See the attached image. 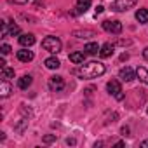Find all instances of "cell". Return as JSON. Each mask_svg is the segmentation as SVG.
Here are the masks:
<instances>
[{"instance_id":"6da1fadb","label":"cell","mask_w":148,"mask_h":148,"mask_svg":"<svg viewBox=\"0 0 148 148\" xmlns=\"http://www.w3.org/2000/svg\"><path fill=\"white\" fill-rule=\"evenodd\" d=\"M105 71H106V68L99 61L82 63L77 70H73V73H75L77 77H80V79H96V77H101Z\"/></svg>"},{"instance_id":"7a4b0ae2","label":"cell","mask_w":148,"mask_h":148,"mask_svg":"<svg viewBox=\"0 0 148 148\" xmlns=\"http://www.w3.org/2000/svg\"><path fill=\"white\" fill-rule=\"evenodd\" d=\"M61 40L58 38V37H45L44 40H42V47L47 51V52H51V54H58L59 51H61Z\"/></svg>"},{"instance_id":"3957f363","label":"cell","mask_w":148,"mask_h":148,"mask_svg":"<svg viewBox=\"0 0 148 148\" xmlns=\"http://www.w3.org/2000/svg\"><path fill=\"white\" fill-rule=\"evenodd\" d=\"M136 2H138V0H115V2L112 4V11H115V12H124V11L131 9V7H134Z\"/></svg>"},{"instance_id":"277c9868","label":"cell","mask_w":148,"mask_h":148,"mask_svg":"<svg viewBox=\"0 0 148 148\" xmlns=\"http://www.w3.org/2000/svg\"><path fill=\"white\" fill-rule=\"evenodd\" d=\"M106 89H108V92H110L112 96H115L119 101H122V99H124L122 86H120V82H119V80H110V82L106 84Z\"/></svg>"},{"instance_id":"5b68a950","label":"cell","mask_w":148,"mask_h":148,"mask_svg":"<svg viewBox=\"0 0 148 148\" xmlns=\"http://www.w3.org/2000/svg\"><path fill=\"white\" fill-rule=\"evenodd\" d=\"M103 28L106 32H110V33H115V35L122 33V23L117 21V19H106V21H103Z\"/></svg>"},{"instance_id":"8992f818","label":"cell","mask_w":148,"mask_h":148,"mask_svg":"<svg viewBox=\"0 0 148 148\" xmlns=\"http://www.w3.org/2000/svg\"><path fill=\"white\" fill-rule=\"evenodd\" d=\"M49 89H51L52 92H59V91H63V89H64V79L59 77V75L51 77V79H49Z\"/></svg>"},{"instance_id":"52a82bcc","label":"cell","mask_w":148,"mask_h":148,"mask_svg":"<svg viewBox=\"0 0 148 148\" xmlns=\"http://www.w3.org/2000/svg\"><path fill=\"white\" fill-rule=\"evenodd\" d=\"M119 79H120V80H124V82H131V80H134V79H136V71H134L132 68L125 66V68H122V70L119 71Z\"/></svg>"},{"instance_id":"ba28073f","label":"cell","mask_w":148,"mask_h":148,"mask_svg":"<svg viewBox=\"0 0 148 148\" xmlns=\"http://www.w3.org/2000/svg\"><path fill=\"white\" fill-rule=\"evenodd\" d=\"M18 40H19V44L23 47H32L35 44V35L33 33H23V35H19Z\"/></svg>"},{"instance_id":"9c48e42d","label":"cell","mask_w":148,"mask_h":148,"mask_svg":"<svg viewBox=\"0 0 148 148\" xmlns=\"http://www.w3.org/2000/svg\"><path fill=\"white\" fill-rule=\"evenodd\" d=\"M33 58H35V56H33V52H32V51H28L26 47H25V49H21V51H18V59H19L21 63H30Z\"/></svg>"},{"instance_id":"30bf717a","label":"cell","mask_w":148,"mask_h":148,"mask_svg":"<svg viewBox=\"0 0 148 148\" xmlns=\"http://www.w3.org/2000/svg\"><path fill=\"white\" fill-rule=\"evenodd\" d=\"M73 37H77V38H91V37H96V33L92 30H75L73 32Z\"/></svg>"},{"instance_id":"8fae6325","label":"cell","mask_w":148,"mask_h":148,"mask_svg":"<svg viewBox=\"0 0 148 148\" xmlns=\"http://www.w3.org/2000/svg\"><path fill=\"white\" fill-rule=\"evenodd\" d=\"M32 82H33V79H32L30 75H23V77L18 80V87L25 91V89H28V87L32 86Z\"/></svg>"},{"instance_id":"7c38bea8","label":"cell","mask_w":148,"mask_h":148,"mask_svg":"<svg viewBox=\"0 0 148 148\" xmlns=\"http://www.w3.org/2000/svg\"><path fill=\"white\" fill-rule=\"evenodd\" d=\"M84 59H86V52H71L70 54V61L75 64H82Z\"/></svg>"},{"instance_id":"4fadbf2b","label":"cell","mask_w":148,"mask_h":148,"mask_svg":"<svg viewBox=\"0 0 148 148\" xmlns=\"http://www.w3.org/2000/svg\"><path fill=\"white\" fill-rule=\"evenodd\" d=\"M113 54V45L112 44H103L101 49H99V56L101 58H110Z\"/></svg>"},{"instance_id":"5bb4252c","label":"cell","mask_w":148,"mask_h":148,"mask_svg":"<svg viewBox=\"0 0 148 148\" xmlns=\"http://www.w3.org/2000/svg\"><path fill=\"white\" fill-rule=\"evenodd\" d=\"M44 63H45V66H47L49 70H58V68L61 66V63H59V59H58V58H54V56H51V58H47V59H45Z\"/></svg>"},{"instance_id":"9a60e30c","label":"cell","mask_w":148,"mask_h":148,"mask_svg":"<svg viewBox=\"0 0 148 148\" xmlns=\"http://www.w3.org/2000/svg\"><path fill=\"white\" fill-rule=\"evenodd\" d=\"M136 77H138L143 84H148V70L143 68V66H139V68L136 70Z\"/></svg>"},{"instance_id":"2e32d148","label":"cell","mask_w":148,"mask_h":148,"mask_svg":"<svg viewBox=\"0 0 148 148\" xmlns=\"http://www.w3.org/2000/svg\"><path fill=\"white\" fill-rule=\"evenodd\" d=\"M14 77V68H9V66H4L2 71H0V79L2 80H9Z\"/></svg>"},{"instance_id":"e0dca14e","label":"cell","mask_w":148,"mask_h":148,"mask_svg":"<svg viewBox=\"0 0 148 148\" xmlns=\"http://www.w3.org/2000/svg\"><path fill=\"white\" fill-rule=\"evenodd\" d=\"M136 19H138L139 23H148V9H146V7L138 9V12H136Z\"/></svg>"},{"instance_id":"ac0fdd59","label":"cell","mask_w":148,"mask_h":148,"mask_svg":"<svg viewBox=\"0 0 148 148\" xmlns=\"http://www.w3.org/2000/svg\"><path fill=\"white\" fill-rule=\"evenodd\" d=\"M91 7V0H77V12H86Z\"/></svg>"},{"instance_id":"d6986e66","label":"cell","mask_w":148,"mask_h":148,"mask_svg":"<svg viewBox=\"0 0 148 148\" xmlns=\"http://www.w3.org/2000/svg\"><path fill=\"white\" fill-rule=\"evenodd\" d=\"M99 49H101V47H99L96 42H89V44L84 47L86 54H98V52H99Z\"/></svg>"},{"instance_id":"ffe728a7","label":"cell","mask_w":148,"mask_h":148,"mask_svg":"<svg viewBox=\"0 0 148 148\" xmlns=\"http://www.w3.org/2000/svg\"><path fill=\"white\" fill-rule=\"evenodd\" d=\"M11 92V86L7 84V80H2V84H0V96L2 98H7Z\"/></svg>"},{"instance_id":"44dd1931","label":"cell","mask_w":148,"mask_h":148,"mask_svg":"<svg viewBox=\"0 0 148 148\" xmlns=\"http://www.w3.org/2000/svg\"><path fill=\"white\" fill-rule=\"evenodd\" d=\"M19 33H21L19 26H18V25H11V26H9V32H7V37H9V35L14 37V35H19Z\"/></svg>"},{"instance_id":"7402d4cb","label":"cell","mask_w":148,"mask_h":148,"mask_svg":"<svg viewBox=\"0 0 148 148\" xmlns=\"http://www.w3.org/2000/svg\"><path fill=\"white\" fill-rule=\"evenodd\" d=\"M42 141L44 143H52V141H56V134H47V136H44Z\"/></svg>"},{"instance_id":"603a6c76","label":"cell","mask_w":148,"mask_h":148,"mask_svg":"<svg viewBox=\"0 0 148 148\" xmlns=\"http://www.w3.org/2000/svg\"><path fill=\"white\" fill-rule=\"evenodd\" d=\"M0 49H2V56H5V54L11 52V45H7V44H2V47H0Z\"/></svg>"},{"instance_id":"cb8c5ba5","label":"cell","mask_w":148,"mask_h":148,"mask_svg":"<svg viewBox=\"0 0 148 148\" xmlns=\"http://www.w3.org/2000/svg\"><path fill=\"white\" fill-rule=\"evenodd\" d=\"M9 2H12V4H19V5H23V4H26V2H30V0H9Z\"/></svg>"},{"instance_id":"d4e9b609","label":"cell","mask_w":148,"mask_h":148,"mask_svg":"<svg viewBox=\"0 0 148 148\" xmlns=\"http://www.w3.org/2000/svg\"><path fill=\"white\" fill-rule=\"evenodd\" d=\"M103 11H105V7H103V5H98V7H96V14H101Z\"/></svg>"},{"instance_id":"484cf974","label":"cell","mask_w":148,"mask_h":148,"mask_svg":"<svg viewBox=\"0 0 148 148\" xmlns=\"http://www.w3.org/2000/svg\"><path fill=\"white\" fill-rule=\"evenodd\" d=\"M143 58L148 61V47H145V51H143Z\"/></svg>"},{"instance_id":"4316f807","label":"cell","mask_w":148,"mask_h":148,"mask_svg":"<svg viewBox=\"0 0 148 148\" xmlns=\"http://www.w3.org/2000/svg\"><path fill=\"white\" fill-rule=\"evenodd\" d=\"M122 134L127 136V134H129V127H122Z\"/></svg>"},{"instance_id":"83f0119b","label":"cell","mask_w":148,"mask_h":148,"mask_svg":"<svg viewBox=\"0 0 148 148\" xmlns=\"http://www.w3.org/2000/svg\"><path fill=\"white\" fill-rule=\"evenodd\" d=\"M141 148H148V139H145V141H141Z\"/></svg>"},{"instance_id":"f1b7e54d","label":"cell","mask_w":148,"mask_h":148,"mask_svg":"<svg viewBox=\"0 0 148 148\" xmlns=\"http://www.w3.org/2000/svg\"><path fill=\"white\" fill-rule=\"evenodd\" d=\"M66 143H68V145H75V139H70V138H68V139H66Z\"/></svg>"},{"instance_id":"f546056e","label":"cell","mask_w":148,"mask_h":148,"mask_svg":"<svg viewBox=\"0 0 148 148\" xmlns=\"http://www.w3.org/2000/svg\"><path fill=\"white\" fill-rule=\"evenodd\" d=\"M127 58H129V54H122V56H120V59H122V61H125Z\"/></svg>"},{"instance_id":"4dcf8cb0","label":"cell","mask_w":148,"mask_h":148,"mask_svg":"<svg viewBox=\"0 0 148 148\" xmlns=\"http://www.w3.org/2000/svg\"><path fill=\"white\" fill-rule=\"evenodd\" d=\"M146 113H148V108H146Z\"/></svg>"}]
</instances>
